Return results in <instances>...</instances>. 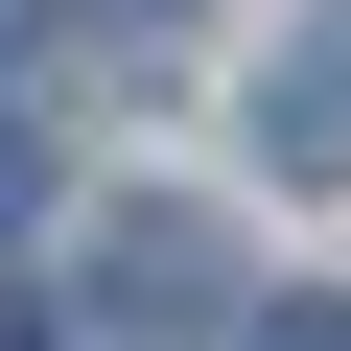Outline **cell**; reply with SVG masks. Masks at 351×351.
Returning <instances> with one entry per match:
<instances>
[{
	"label": "cell",
	"instance_id": "obj_1",
	"mask_svg": "<svg viewBox=\"0 0 351 351\" xmlns=\"http://www.w3.org/2000/svg\"><path fill=\"white\" fill-rule=\"evenodd\" d=\"M188 328H258V304H234V234L164 211V188H117V211L71 234V351H188Z\"/></svg>",
	"mask_w": 351,
	"mask_h": 351
},
{
	"label": "cell",
	"instance_id": "obj_2",
	"mask_svg": "<svg viewBox=\"0 0 351 351\" xmlns=\"http://www.w3.org/2000/svg\"><path fill=\"white\" fill-rule=\"evenodd\" d=\"M258 141L304 164V188H351V0H304V24L258 47Z\"/></svg>",
	"mask_w": 351,
	"mask_h": 351
},
{
	"label": "cell",
	"instance_id": "obj_3",
	"mask_svg": "<svg viewBox=\"0 0 351 351\" xmlns=\"http://www.w3.org/2000/svg\"><path fill=\"white\" fill-rule=\"evenodd\" d=\"M258 351H351V304H281V328H258Z\"/></svg>",
	"mask_w": 351,
	"mask_h": 351
},
{
	"label": "cell",
	"instance_id": "obj_4",
	"mask_svg": "<svg viewBox=\"0 0 351 351\" xmlns=\"http://www.w3.org/2000/svg\"><path fill=\"white\" fill-rule=\"evenodd\" d=\"M24 24H47V0H0V47H24Z\"/></svg>",
	"mask_w": 351,
	"mask_h": 351
}]
</instances>
